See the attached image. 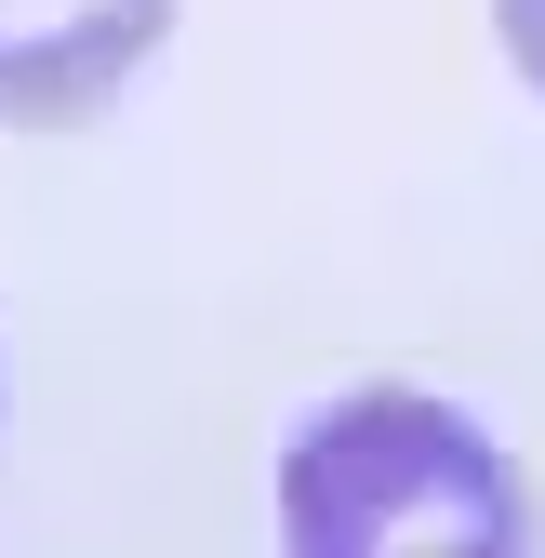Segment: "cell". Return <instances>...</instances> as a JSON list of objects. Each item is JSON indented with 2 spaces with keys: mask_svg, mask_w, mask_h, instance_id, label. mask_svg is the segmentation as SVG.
<instances>
[{
  "mask_svg": "<svg viewBox=\"0 0 545 558\" xmlns=\"http://www.w3.org/2000/svg\"><path fill=\"white\" fill-rule=\"evenodd\" d=\"M280 545L293 558H519L532 493L519 465L426 386H360L293 426L280 452Z\"/></svg>",
  "mask_w": 545,
  "mask_h": 558,
  "instance_id": "6da1fadb",
  "label": "cell"
},
{
  "mask_svg": "<svg viewBox=\"0 0 545 558\" xmlns=\"http://www.w3.org/2000/svg\"><path fill=\"white\" fill-rule=\"evenodd\" d=\"M173 0H0V120L81 133L120 107V81L160 53Z\"/></svg>",
  "mask_w": 545,
  "mask_h": 558,
  "instance_id": "7a4b0ae2",
  "label": "cell"
},
{
  "mask_svg": "<svg viewBox=\"0 0 545 558\" xmlns=\"http://www.w3.org/2000/svg\"><path fill=\"white\" fill-rule=\"evenodd\" d=\"M493 27H506V66L545 94V0H493Z\"/></svg>",
  "mask_w": 545,
  "mask_h": 558,
  "instance_id": "3957f363",
  "label": "cell"
}]
</instances>
